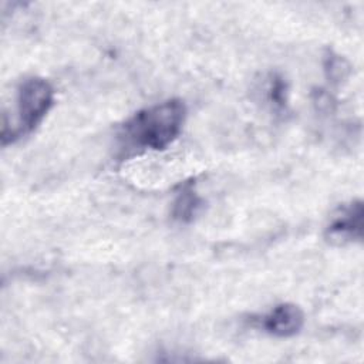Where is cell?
I'll return each instance as SVG.
<instances>
[{
	"label": "cell",
	"mask_w": 364,
	"mask_h": 364,
	"mask_svg": "<svg viewBox=\"0 0 364 364\" xmlns=\"http://www.w3.org/2000/svg\"><path fill=\"white\" fill-rule=\"evenodd\" d=\"M54 97V88L47 80L41 77L23 80L17 88L16 98L17 122L11 128L1 129V144L6 146L33 132L53 108Z\"/></svg>",
	"instance_id": "obj_2"
},
{
	"label": "cell",
	"mask_w": 364,
	"mask_h": 364,
	"mask_svg": "<svg viewBox=\"0 0 364 364\" xmlns=\"http://www.w3.org/2000/svg\"><path fill=\"white\" fill-rule=\"evenodd\" d=\"M186 105L181 98H169L135 112L118 132L121 148L132 152L164 151L182 132Z\"/></svg>",
	"instance_id": "obj_1"
},
{
	"label": "cell",
	"mask_w": 364,
	"mask_h": 364,
	"mask_svg": "<svg viewBox=\"0 0 364 364\" xmlns=\"http://www.w3.org/2000/svg\"><path fill=\"white\" fill-rule=\"evenodd\" d=\"M266 100L274 112H286L289 104V84L283 75L272 73L266 84Z\"/></svg>",
	"instance_id": "obj_7"
},
{
	"label": "cell",
	"mask_w": 364,
	"mask_h": 364,
	"mask_svg": "<svg viewBox=\"0 0 364 364\" xmlns=\"http://www.w3.org/2000/svg\"><path fill=\"white\" fill-rule=\"evenodd\" d=\"M323 71L326 80L330 84L340 85L348 78L351 73V65L344 57H341L331 48H327L323 55Z\"/></svg>",
	"instance_id": "obj_6"
},
{
	"label": "cell",
	"mask_w": 364,
	"mask_h": 364,
	"mask_svg": "<svg viewBox=\"0 0 364 364\" xmlns=\"http://www.w3.org/2000/svg\"><path fill=\"white\" fill-rule=\"evenodd\" d=\"M202 198L195 189V181L182 182L172 203V219L179 223H189L202 208Z\"/></svg>",
	"instance_id": "obj_5"
},
{
	"label": "cell",
	"mask_w": 364,
	"mask_h": 364,
	"mask_svg": "<svg viewBox=\"0 0 364 364\" xmlns=\"http://www.w3.org/2000/svg\"><path fill=\"white\" fill-rule=\"evenodd\" d=\"M304 326V313L294 303H280L260 318V327L270 336L289 338L300 333Z\"/></svg>",
	"instance_id": "obj_4"
},
{
	"label": "cell",
	"mask_w": 364,
	"mask_h": 364,
	"mask_svg": "<svg viewBox=\"0 0 364 364\" xmlns=\"http://www.w3.org/2000/svg\"><path fill=\"white\" fill-rule=\"evenodd\" d=\"M364 206L361 199H353L341 205L324 229V237L331 245L344 246L363 239Z\"/></svg>",
	"instance_id": "obj_3"
}]
</instances>
